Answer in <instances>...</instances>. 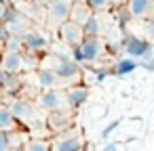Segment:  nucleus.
<instances>
[{
	"label": "nucleus",
	"instance_id": "obj_8",
	"mask_svg": "<svg viewBox=\"0 0 154 151\" xmlns=\"http://www.w3.org/2000/svg\"><path fill=\"white\" fill-rule=\"evenodd\" d=\"M122 48H125V53H127L131 59H141V57H146V55L152 51L148 38H139V36H135V34H129V36L122 40Z\"/></svg>",
	"mask_w": 154,
	"mask_h": 151
},
{
	"label": "nucleus",
	"instance_id": "obj_19",
	"mask_svg": "<svg viewBox=\"0 0 154 151\" xmlns=\"http://www.w3.org/2000/svg\"><path fill=\"white\" fill-rule=\"evenodd\" d=\"M135 69H137V61L131 59V57H127V59H120V61L114 63L112 74H116V76H129V74H133Z\"/></svg>",
	"mask_w": 154,
	"mask_h": 151
},
{
	"label": "nucleus",
	"instance_id": "obj_6",
	"mask_svg": "<svg viewBox=\"0 0 154 151\" xmlns=\"http://www.w3.org/2000/svg\"><path fill=\"white\" fill-rule=\"evenodd\" d=\"M2 25L9 30L11 36H21L26 30H30V21H28V15L9 7L7 13H5V19H2Z\"/></svg>",
	"mask_w": 154,
	"mask_h": 151
},
{
	"label": "nucleus",
	"instance_id": "obj_12",
	"mask_svg": "<svg viewBox=\"0 0 154 151\" xmlns=\"http://www.w3.org/2000/svg\"><path fill=\"white\" fill-rule=\"evenodd\" d=\"M63 94H66V107H68L70 111H74V109L82 107V105L89 101V86L72 84V86H68V88L63 90Z\"/></svg>",
	"mask_w": 154,
	"mask_h": 151
},
{
	"label": "nucleus",
	"instance_id": "obj_3",
	"mask_svg": "<svg viewBox=\"0 0 154 151\" xmlns=\"http://www.w3.org/2000/svg\"><path fill=\"white\" fill-rule=\"evenodd\" d=\"M21 42H23V48H26L30 55H42V53H47L49 46H51L47 34L40 32V30H32V28L21 34Z\"/></svg>",
	"mask_w": 154,
	"mask_h": 151
},
{
	"label": "nucleus",
	"instance_id": "obj_7",
	"mask_svg": "<svg viewBox=\"0 0 154 151\" xmlns=\"http://www.w3.org/2000/svg\"><path fill=\"white\" fill-rule=\"evenodd\" d=\"M74 0H49L47 2V15L51 19V23H55L57 28L70 19V9H72Z\"/></svg>",
	"mask_w": 154,
	"mask_h": 151
},
{
	"label": "nucleus",
	"instance_id": "obj_5",
	"mask_svg": "<svg viewBox=\"0 0 154 151\" xmlns=\"http://www.w3.org/2000/svg\"><path fill=\"white\" fill-rule=\"evenodd\" d=\"M38 107L45 109V111H59V109H68L66 107V94L63 90L57 86V88H47L38 94L36 99Z\"/></svg>",
	"mask_w": 154,
	"mask_h": 151
},
{
	"label": "nucleus",
	"instance_id": "obj_30",
	"mask_svg": "<svg viewBox=\"0 0 154 151\" xmlns=\"http://www.w3.org/2000/svg\"><path fill=\"white\" fill-rule=\"evenodd\" d=\"M34 2H38V4H47L49 0H34Z\"/></svg>",
	"mask_w": 154,
	"mask_h": 151
},
{
	"label": "nucleus",
	"instance_id": "obj_14",
	"mask_svg": "<svg viewBox=\"0 0 154 151\" xmlns=\"http://www.w3.org/2000/svg\"><path fill=\"white\" fill-rule=\"evenodd\" d=\"M0 65H2V69H5L7 74L19 76V74L26 69V57H23V53H5Z\"/></svg>",
	"mask_w": 154,
	"mask_h": 151
},
{
	"label": "nucleus",
	"instance_id": "obj_13",
	"mask_svg": "<svg viewBox=\"0 0 154 151\" xmlns=\"http://www.w3.org/2000/svg\"><path fill=\"white\" fill-rule=\"evenodd\" d=\"M127 11L133 19H150L154 13V0H127Z\"/></svg>",
	"mask_w": 154,
	"mask_h": 151
},
{
	"label": "nucleus",
	"instance_id": "obj_11",
	"mask_svg": "<svg viewBox=\"0 0 154 151\" xmlns=\"http://www.w3.org/2000/svg\"><path fill=\"white\" fill-rule=\"evenodd\" d=\"M45 122H47L49 132H53V134H61V132H68V130L72 128V118H70V113L63 111V109H59V111H49V115L45 118Z\"/></svg>",
	"mask_w": 154,
	"mask_h": 151
},
{
	"label": "nucleus",
	"instance_id": "obj_32",
	"mask_svg": "<svg viewBox=\"0 0 154 151\" xmlns=\"http://www.w3.org/2000/svg\"><path fill=\"white\" fill-rule=\"evenodd\" d=\"M15 2H21V0H15Z\"/></svg>",
	"mask_w": 154,
	"mask_h": 151
},
{
	"label": "nucleus",
	"instance_id": "obj_26",
	"mask_svg": "<svg viewBox=\"0 0 154 151\" xmlns=\"http://www.w3.org/2000/svg\"><path fill=\"white\" fill-rule=\"evenodd\" d=\"M7 9H9L7 0H0V23H2V19H5V13H7Z\"/></svg>",
	"mask_w": 154,
	"mask_h": 151
},
{
	"label": "nucleus",
	"instance_id": "obj_1",
	"mask_svg": "<svg viewBox=\"0 0 154 151\" xmlns=\"http://www.w3.org/2000/svg\"><path fill=\"white\" fill-rule=\"evenodd\" d=\"M106 55V42L101 38H85L78 46L72 48V61L76 63H97Z\"/></svg>",
	"mask_w": 154,
	"mask_h": 151
},
{
	"label": "nucleus",
	"instance_id": "obj_31",
	"mask_svg": "<svg viewBox=\"0 0 154 151\" xmlns=\"http://www.w3.org/2000/svg\"><path fill=\"white\" fill-rule=\"evenodd\" d=\"M0 97H2V90H0Z\"/></svg>",
	"mask_w": 154,
	"mask_h": 151
},
{
	"label": "nucleus",
	"instance_id": "obj_29",
	"mask_svg": "<svg viewBox=\"0 0 154 151\" xmlns=\"http://www.w3.org/2000/svg\"><path fill=\"white\" fill-rule=\"evenodd\" d=\"M9 151H23V145H19V147H11Z\"/></svg>",
	"mask_w": 154,
	"mask_h": 151
},
{
	"label": "nucleus",
	"instance_id": "obj_2",
	"mask_svg": "<svg viewBox=\"0 0 154 151\" xmlns=\"http://www.w3.org/2000/svg\"><path fill=\"white\" fill-rule=\"evenodd\" d=\"M49 61H53L51 69L57 74L59 82H78L82 78V67L80 63L72 61V59H66V57H59V55H47Z\"/></svg>",
	"mask_w": 154,
	"mask_h": 151
},
{
	"label": "nucleus",
	"instance_id": "obj_10",
	"mask_svg": "<svg viewBox=\"0 0 154 151\" xmlns=\"http://www.w3.org/2000/svg\"><path fill=\"white\" fill-rule=\"evenodd\" d=\"M9 109H11V113H13V118L17 120V124L21 122V124H30V122H34V118H36V109H34V105L28 101V99H13L11 101V105H9Z\"/></svg>",
	"mask_w": 154,
	"mask_h": 151
},
{
	"label": "nucleus",
	"instance_id": "obj_25",
	"mask_svg": "<svg viewBox=\"0 0 154 151\" xmlns=\"http://www.w3.org/2000/svg\"><path fill=\"white\" fill-rule=\"evenodd\" d=\"M9 36H11V34H9V30H7L2 23H0V46L7 42V38H9Z\"/></svg>",
	"mask_w": 154,
	"mask_h": 151
},
{
	"label": "nucleus",
	"instance_id": "obj_16",
	"mask_svg": "<svg viewBox=\"0 0 154 151\" xmlns=\"http://www.w3.org/2000/svg\"><path fill=\"white\" fill-rule=\"evenodd\" d=\"M91 17V9L85 4V0H80V2H72V9H70V19L72 23L76 25H85V21Z\"/></svg>",
	"mask_w": 154,
	"mask_h": 151
},
{
	"label": "nucleus",
	"instance_id": "obj_15",
	"mask_svg": "<svg viewBox=\"0 0 154 151\" xmlns=\"http://www.w3.org/2000/svg\"><path fill=\"white\" fill-rule=\"evenodd\" d=\"M36 86L47 90V88H57L59 86V78L51 67H38L36 69Z\"/></svg>",
	"mask_w": 154,
	"mask_h": 151
},
{
	"label": "nucleus",
	"instance_id": "obj_21",
	"mask_svg": "<svg viewBox=\"0 0 154 151\" xmlns=\"http://www.w3.org/2000/svg\"><path fill=\"white\" fill-rule=\"evenodd\" d=\"M85 4L91 9V13H103L112 9V0H85Z\"/></svg>",
	"mask_w": 154,
	"mask_h": 151
},
{
	"label": "nucleus",
	"instance_id": "obj_22",
	"mask_svg": "<svg viewBox=\"0 0 154 151\" xmlns=\"http://www.w3.org/2000/svg\"><path fill=\"white\" fill-rule=\"evenodd\" d=\"M2 46H5V53H21V51H23L21 36H9Z\"/></svg>",
	"mask_w": 154,
	"mask_h": 151
},
{
	"label": "nucleus",
	"instance_id": "obj_4",
	"mask_svg": "<svg viewBox=\"0 0 154 151\" xmlns=\"http://www.w3.org/2000/svg\"><path fill=\"white\" fill-rule=\"evenodd\" d=\"M85 149V136L80 130H68L61 132V136L51 141V151H82Z\"/></svg>",
	"mask_w": 154,
	"mask_h": 151
},
{
	"label": "nucleus",
	"instance_id": "obj_24",
	"mask_svg": "<svg viewBox=\"0 0 154 151\" xmlns=\"http://www.w3.org/2000/svg\"><path fill=\"white\" fill-rule=\"evenodd\" d=\"M118 124H120V122L116 120V122H112L110 126H106V128H103V132H101V136H103V138H108V136H110V134L116 130V126H118Z\"/></svg>",
	"mask_w": 154,
	"mask_h": 151
},
{
	"label": "nucleus",
	"instance_id": "obj_27",
	"mask_svg": "<svg viewBox=\"0 0 154 151\" xmlns=\"http://www.w3.org/2000/svg\"><path fill=\"white\" fill-rule=\"evenodd\" d=\"M101 151H118V145L116 143H108V145H103Z\"/></svg>",
	"mask_w": 154,
	"mask_h": 151
},
{
	"label": "nucleus",
	"instance_id": "obj_18",
	"mask_svg": "<svg viewBox=\"0 0 154 151\" xmlns=\"http://www.w3.org/2000/svg\"><path fill=\"white\" fill-rule=\"evenodd\" d=\"M17 128V120L13 118L9 105H2L0 103V130H5V132H11Z\"/></svg>",
	"mask_w": 154,
	"mask_h": 151
},
{
	"label": "nucleus",
	"instance_id": "obj_23",
	"mask_svg": "<svg viewBox=\"0 0 154 151\" xmlns=\"http://www.w3.org/2000/svg\"><path fill=\"white\" fill-rule=\"evenodd\" d=\"M11 147H13L11 132H5V130H0V151H9Z\"/></svg>",
	"mask_w": 154,
	"mask_h": 151
},
{
	"label": "nucleus",
	"instance_id": "obj_20",
	"mask_svg": "<svg viewBox=\"0 0 154 151\" xmlns=\"http://www.w3.org/2000/svg\"><path fill=\"white\" fill-rule=\"evenodd\" d=\"M23 151H51V141L47 138H30L23 143Z\"/></svg>",
	"mask_w": 154,
	"mask_h": 151
},
{
	"label": "nucleus",
	"instance_id": "obj_9",
	"mask_svg": "<svg viewBox=\"0 0 154 151\" xmlns=\"http://www.w3.org/2000/svg\"><path fill=\"white\" fill-rule=\"evenodd\" d=\"M59 38H61L63 44L74 48V46H78L85 40V30H82V25H76L72 21H63L59 25Z\"/></svg>",
	"mask_w": 154,
	"mask_h": 151
},
{
	"label": "nucleus",
	"instance_id": "obj_28",
	"mask_svg": "<svg viewBox=\"0 0 154 151\" xmlns=\"http://www.w3.org/2000/svg\"><path fill=\"white\" fill-rule=\"evenodd\" d=\"M5 80H7V71L2 69V65H0V88H2V84H5Z\"/></svg>",
	"mask_w": 154,
	"mask_h": 151
},
{
	"label": "nucleus",
	"instance_id": "obj_17",
	"mask_svg": "<svg viewBox=\"0 0 154 151\" xmlns=\"http://www.w3.org/2000/svg\"><path fill=\"white\" fill-rule=\"evenodd\" d=\"M82 30H85V38H101V34H103L101 17H99L97 13H91V17L85 21Z\"/></svg>",
	"mask_w": 154,
	"mask_h": 151
}]
</instances>
